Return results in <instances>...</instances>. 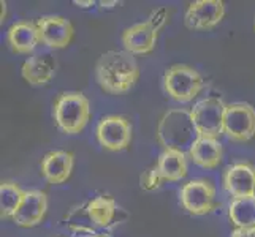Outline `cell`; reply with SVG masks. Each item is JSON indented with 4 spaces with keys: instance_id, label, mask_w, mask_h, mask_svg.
<instances>
[{
    "instance_id": "obj_1",
    "label": "cell",
    "mask_w": 255,
    "mask_h": 237,
    "mask_svg": "<svg viewBox=\"0 0 255 237\" xmlns=\"http://www.w3.org/2000/svg\"><path fill=\"white\" fill-rule=\"evenodd\" d=\"M128 214L111 196H97L65 215L64 225L76 234H108L127 222Z\"/></svg>"
},
{
    "instance_id": "obj_2",
    "label": "cell",
    "mask_w": 255,
    "mask_h": 237,
    "mask_svg": "<svg viewBox=\"0 0 255 237\" xmlns=\"http://www.w3.org/2000/svg\"><path fill=\"white\" fill-rule=\"evenodd\" d=\"M139 78V65L126 49L103 52L95 65V79L100 89L111 95L128 92Z\"/></svg>"
},
{
    "instance_id": "obj_3",
    "label": "cell",
    "mask_w": 255,
    "mask_h": 237,
    "mask_svg": "<svg viewBox=\"0 0 255 237\" xmlns=\"http://www.w3.org/2000/svg\"><path fill=\"white\" fill-rule=\"evenodd\" d=\"M198 138L200 135L192 120V114L186 109L166 111L157 125V141L163 147V151L189 154Z\"/></svg>"
},
{
    "instance_id": "obj_4",
    "label": "cell",
    "mask_w": 255,
    "mask_h": 237,
    "mask_svg": "<svg viewBox=\"0 0 255 237\" xmlns=\"http://www.w3.org/2000/svg\"><path fill=\"white\" fill-rule=\"evenodd\" d=\"M56 125L65 135H78L86 128L91 117L89 100L81 92H64L52 108Z\"/></svg>"
},
{
    "instance_id": "obj_5",
    "label": "cell",
    "mask_w": 255,
    "mask_h": 237,
    "mask_svg": "<svg viewBox=\"0 0 255 237\" xmlns=\"http://www.w3.org/2000/svg\"><path fill=\"white\" fill-rule=\"evenodd\" d=\"M163 89L174 101L189 103L203 89V78L193 67L178 64L165 72Z\"/></svg>"
},
{
    "instance_id": "obj_6",
    "label": "cell",
    "mask_w": 255,
    "mask_h": 237,
    "mask_svg": "<svg viewBox=\"0 0 255 237\" xmlns=\"http://www.w3.org/2000/svg\"><path fill=\"white\" fill-rule=\"evenodd\" d=\"M224 135L233 143H248L255 136V108L249 103H228L225 106Z\"/></svg>"
},
{
    "instance_id": "obj_7",
    "label": "cell",
    "mask_w": 255,
    "mask_h": 237,
    "mask_svg": "<svg viewBox=\"0 0 255 237\" xmlns=\"http://www.w3.org/2000/svg\"><path fill=\"white\" fill-rule=\"evenodd\" d=\"M225 106L227 104L221 98L214 96L201 100L193 106L190 114L200 136L217 139L224 133Z\"/></svg>"
},
{
    "instance_id": "obj_8",
    "label": "cell",
    "mask_w": 255,
    "mask_h": 237,
    "mask_svg": "<svg viewBox=\"0 0 255 237\" xmlns=\"http://www.w3.org/2000/svg\"><path fill=\"white\" fill-rule=\"evenodd\" d=\"M181 206L192 215H206L216 209V188L209 180L186 182L179 190Z\"/></svg>"
},
{
    "instance_id": "obj_9",
    "label": "cell",
    "mask_w": 255,
    "mask_h": 237,
    "mask_svg": "<svg viewBox=\"0 0 255 237\" xmlns=\"http://www.w3.org/2000/svg\"><path fill=\"white\" fill-rule=\"evenodd\" d=\"M95 136L105 151H126L131 143V125L124 116H105L97 124Z\"/></svg>"
},
{
    "instance_id": "obj_10",
    "label": "cell",
    "mask_w": 255,
    "mask_h": 237,
    "mask_svg": "<svg viewBox=\"0 0 255 237\" xmlns=\"http://www.w3.org/2000/svg\"><path fill=\"white\" fill-rule=\"evenodd\" d=\"M224 16L225 3L222 0H197L184 14V25L189 30H211L221 24Z\"/></svg>"
},
{
    "instance_id": "obj_11",
    "label": "cell",
    "mask_w": 255,
    "mask_h": 237,
    "mask_svg": "<svg viewBox=\"0 0 255 237\" xmlns=\"http://www.w3.org/2000/svg\"><path fill=\"white\" fill-rule=\"evenodd\" d=\"M37 27L40 30L41 45L51 49L67 48L75 35L73 24L65 19L64 16H41L37 21Z\"/></svg>"
},
{
    "instance_id": "obj_12",
    "label": "cell",
    "mask_w": 255,
    "mask_h": 237,
    "mask_svg": "<svg viewBox=\"0 0 255 237\" xmlns=\"http://www.w3.org/2000/svg\"><path fill=\"white\" fill-rule=\"evenodd\" d=\"M157 38H159V29L149 19L133 24L126 29L121 37L124 49L133 56H144L152 52L157 45Z\"/></svg>"
},
{
    "instance_id": "obj_13",
    "label": "cell",
    "mask_w": 255,
    "mask_h": 237,
    "mask_svg": "<svg viewBox=\"0 0 255 237\" xmlns=\"http://www.w3.org/2000/svg\"><path fill=\"white\" fill-rule=\"evenodd\" d=\"M224 188L236 198L255 196V166L251 163H235L224 172Z\"/></svg>"
},
{
    "instance_id": "obj_14",
    "label": "cell",
    "mask_w": 255,
    "mask_h": 237,
    "mask_svg": "<svg viewBox=\"0 0 255 237\" xmlns=\"http://www.w3.org/2000/svg\"><path fill=\"white\" fill-rule=\"evenodd\" d=\"M46 212H48L46 193L40 190H29L25 191L22 203L13 217V222L21 228H33L45 220Z\"/></svg>"
},
{
    "instance_id": "obj_15",
    "label": "cell",
    "mask_w": 255,
    "mask_h": 237,
    "mask_svg": "<svg viewBox=\"0 0 255 237\" xmlns=\"http://www.w3.org/2000/svg\"><path fill=\"white\" fill-rule=\"evenodd\" d=\"M8 46L16 54H30L35 51L41 40L37 22L32 21H17L14 22L6 33Z\"/></svg>"
},
{
    "instance_id": "obj_16",
    "label": "cell",
    "mask_w": 255,
    "mask_h": 237,
    "mask_svg": "<svg viewBox=\"0 0 255 237\" xmlns=\"http://www.w3.org/2000/svg\"><path fill=\"white\" fill-rule=\"evenodd\" d=\"M75 164V157L67 151H54L45 155L41 160V175L49 183H64L72 175Z\"/></svg>"
},
{
    "instance_id": "obj_17",
    "label": "cell",
    "mask_w": 255,
    "mask_h": 237,
    "mask_svg": "<svg viewBox=\"0 0 255 237\" xmlns=\"http://www.w3.org/2000/svg\"><path fill=\"white\" fill-rule=\"evenodd\" d=\"M21 75L30 85H46L56 75V59L49 54H35L24 62Z\"/></svg>"
},
{
    "instance_id": "obj_18",
    "label": "cell",
    "mask_w": 255,
    "mask_h": 237,
    "mask_svg": "<svg viewBox=\"0 0 255 237\" xmlns=\"http://www.w3.org/2000/svg\"><path fill=\"white\" fill-rule=\"evenodd\" d=\"M187 155L193 163L201 166V168L214 169L222 161L224 149H222V144L219 143L217 139L200 136L197 139V143L192 146V149L189 151Z\"/></svg>"
},
{
    "instance_id": "obj_19",
    "label": "cell",
    "mask_w": 255,
    "mask_h": 237,
    "mask_svg": "<svg viewBox=\"0 0 255 237\" xmlns=\"http://www.w3.org/2000/svg\"><path fill=\"white\" fill-rule=\"evenodd\" d=\"M187 154L179 151H163L159 155L155 166L163 180L178 182L187 175Z\"/></svg>"
},
{
    "instance_id": "obj_20",
    "label": "cell",
    "mask_w": 255,
    "mask_h": 237,
    "mask_svg": "<svg viewBox=\"0 0 255 237\" xmlns=\"http://www.w3.org/2000/svg\"><path fill=\"white\" fill-rule=\"evenodd\" d=\"M228 218L235 228H255V196L233 199L228 207Z\"/></svg>"
},
{
    "instance_id": "obj_21",
    "label": "cell",
    "mask_w": 255,
    "mask_h": 237,
    "mask_svg": "<svg viewBox=\"0 0 255 237\" xmlns=\"http://www.w3.org/2000/svg\"><path fill=\"white\" fill-rule=\"evenodd\" d=\"M25 191L21 190V187L16 182H2V185H0V215H2V218L13 220L16 210L19 209L22 203Z\"/></svg>"
},
{
    "instance_id": "obj_22",
    "label": "cell",
    "mask_w": 255,
    "mask_h": 237,
    "mask_svg": "<svg viewBox=\"0 0 255 237\" xmlns=\"http://www.w3.org/2000/svg\"><path fill=\"white\" fill-rule=\"evenodd\" d=\"M163 182L165 180L160 175V172H159V169H157L155 164L152 166V168L146 169L141 174V177H139V185H141V188L146 190V191H154L157 188H160Z\"/></svg>"
},
{
    "instance_id": "obj_23",
    "label": "cell",
    "mask_w": 255,
    "mask_h": 237,
    "mask_svg": "<svg viewBox=\"0 0 255 237\" xmlns=\"http://www.w3.org/2000/svg\"><path fill=\"white\" fill-rule=\"evenodd\" d=\"M149 21H152L155 27L160 30L166 24V21H168V11H166L165 8H159V10L152 11V14L149 16Z\"/></svg>"
},
{
    "instance_id": "obj_24",
    "label": "cell",
    "mask_w": 255,
    "mask_h": 237,
    "mask_svg": "<svg viewBox=\"0 0 255 237\" xmlns=\"http://www.w3.org/2000/svg\"><path fill=\"white\" fill-rule=\"evenodd\" d=\"M232 237H255V228H235Z\"/></svg>"
},
{
    "instance_id": "obj_25",
    "label": "cell",
    "mask_w": 255,
    "mask_h": 237,
    "mask_svg": "<svg viewBox=\"0 0 255 237\" xmlns=\"http://www.w3.org/2000/svg\"><path fill=\"white\" fill-rule=\"evenodd\" d=\"M73 3H75V5H78L80 8H89V6H92V5H94V0H87V2H83V0H75Z\"/></svg>"
},
{
    "instance_id": "obj_26",
    "label": "cell",
    "mask_w": 255,
    "mask_h": 237,
    "mask_svg": "<svg viewBox=\"0 0 255 237\" xmlns=\"http://www.w3.org/2000/svg\"><path fill=\"white\" fill-rule=\"evenodd\" d=\"M78 237H110L108 234H81Z\"/></svg>"
},
{
    "instance_id": "obj_27",
    "label": "cell",
    "mask_w": 255,
    "mask_h": 237,
    "mask_svg": "<svg viewBox=\"0 0 255 237\" xmlns=\"http://www.w3.org/2000/svg\"><path fill=\"white\" fill-rule=\"evenodd\" d=\"M103 8H113L114 5H118V2H100Z\"/></svg>"
},
{
    "instance_id": "obj_28",
    "label": "cell",
    "mask_w": 255,
    "mask_h": 237,
    "mask_svg": "<svg viewBox=\"0 0 255 237\" xmlns=\"http://www.w3.org/2000/svg\"><path fill=\"white\" fill-rule=\"evenodd\" d=\"M254 30H255V21H254Z\"/></svg>"
}]
</instances>
